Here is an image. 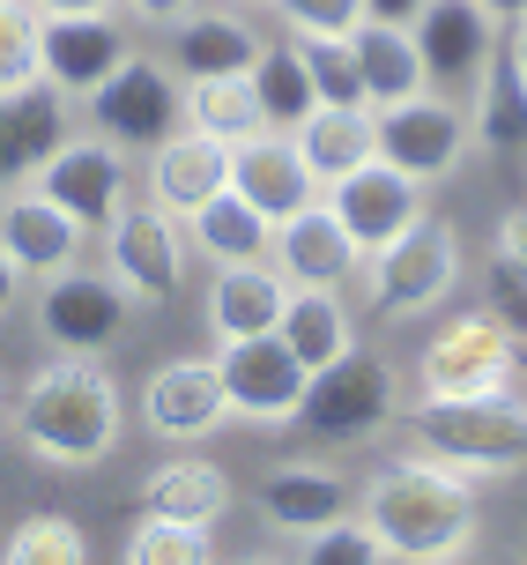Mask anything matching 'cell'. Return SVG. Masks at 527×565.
I'll return each instance as SVG.
<instances>
[{
  "instance_id": "1",
  "label": "cell",
  "mask_w": 527,
  "mask_h": 565,
  "mask_svg": "<svg viewBox=\"0 0 527 565\" xmlns=\"http://www.w3.org/2000/svg\"><path fill=\"white\" fill-rule=\"evenodd\" d=\"M8 424L37 469H97L119 454L127 409H119V380H111L105 350H60L53 365L23 380V395L8 402Z\"/></svg>"
},
{
  "instance_id": "2",
  "label": "cell",
  "mask_w": 527,
  "mask_h": 565,
  "mask_svg": "<svg viewBox=\"0 0 527 565\" xmlns=\"http://www.w3.org/2000/svg\"><path fill=\"white\" fill-rule=\"evenodd\" d=\"M357 513L387 536V551L401 565H453L469 558L483 536V507H475V483L439 469V461H387L379 477H364Z\"/></svg>"
},
{
  "instance_id": "3",
  "label": "cell",
  "mask_w": 527,
  "mask_h": 565,
  "mask_svg": "<svg viewBox=\"0 0 527 565\" xmlns=\"http://www.w3.org/2000/svg\"><path fill=\"white\" fill-rule=\"evenodd\" d=\"M401 424L417 439L423 461H439L453 477H520L527 469V402L505 395H475V402H401Z\"/></svg>"
},
{
  "instance_id": "4",
  "label": "cell",
  "mask_w": 527,
  "mask_h": 565,
  "mask_svg": "<svg viewBox=\"0 0 527 565\" xmlns=\"http://www.w3.org/2000/svg\"><path fill=\"white\" fill-rule=\"evenodd\" d=\"M401 417V380L379 350H349V358H334V365L312 372L305 402H298V431L305 439H327V447H364V439H379L387 424Z\"/></svg>"
},
{
  "instance_id": "5",
  "label": "cell",
  "mask_w": 527,
  "mask_h": 565,
  "mask_svg": "<svg viewBox=\"0 0 527 565\" xmlns=\"http://www.w3.org/2000/svg\"><path fill=\"white\" fill-rule=\"evenodd\" d=\"M364 290H372V312L379 320L439 312L461 290V238H453V224L423 209L401 238H387L379 254H364Z\"/></svg>"
},
{
  "instance_id": "6",
  "label": "cell",
  "mask_w": 527,
  "mask_h": 565,
  "mask_svg": "<svg viewBox=\"0 0 527 565\" xmlns=\"http://www.w3.org/2000/svg\"><path fill=\"white\" fill-rule=\"evenodd\" d=\"M520 335L505 328L491 306L475 312H453L439 335L423 342L417 358V395L431 402H475V395H505L513 387V372H520Z\"/></svg>"
},
{
  "instance_id": "7",
  "label": "cell",
  "mask_w": 527,
  "mask_h": 565,
  "mask_svg": "<svg viewBox=\"0 0 527 565\" xmlns=\"http://www.w3.org/2000/svg\"><path fill=\"white\" fill-rule=\"evenodd\" d=\"M179 97H186V83H171L164 60L127 53L105 83L89 89V113H97V135H111L119 149H135V157H149L164 135H179V127H186Z\"/></svg>"
},
{
  "instance_id": "8",
  "label": "cell",
  "mask_w": 527,
  "mask_h": 565,
  "mask_svg": "<svg viewBox=\"0 0 527 565\" xmlns=\"http://www.w3.org/2000/svg\"><path fill=\"white\" fill-rule=\"evenodd\" d=\"M105 268L119 276V290L135 306H171L186 290V238H179V216L141 201V209H119L105 224Z\"/></svg>"
},
{
  "instance_id": "9",
  "label": "cell",
  "mask_w": 527,
  "mask_h": 565,
  "mask_svg": "<svg viewBox=\"0 0 527 565\" xmlns=\"http://www.w3.org/2000/svg\"><path fill=\"white\" fill-rule=\"evenodd\" d=\"M469 149H475L469 105L445 97V89H423L409 105H387V113H379V157L401 164L409 179H423V186H439L445 171H461Z\"/></svg>"
},
{
  "instance_id": "10",
  "label": "cell",
  "mask_w": 527,
  "mask_h": 565,
  "mask_svg": "<svg viewBox=\"0 0 527 565\" xmlns=\"http://www.w3.org/2000/svg\"><path fill=\"white\" fill-rule=\"evenodd\" d=\"M216 372L230 387V417L246 424H298L312 372L298 365V350L282 335H246V342H216Z\"/></svg>"
},
{
  "instance_id": "11",
  "label": "cell",
  "mask_w": 527,
  "mask_h": 565,
  "mask_svg": "<svg viewBox=\"0 0 527 565\" xmlns=\"http://www.w3.org/2000/svg\"><path fill=\"white\" fill-rule=\"evenodd\" d=\"M141 424L171 439V447H201L230 424V387H223L216 358H171L141 380Z\"/></svg>"
},
{
  "instance_id": "12",
  "label": "cell",
  "mask_w": 527,
  "mask_h": 565,
  "mask_svg": "<svg viewBox=\"0 0 527 565\" xmlns=\"http://www.w3.org/2000/svg\"><path fill=\"white\" fill-rule=\"evenodd\" d=\"M127 290H119V276H97V268H60V276H45V290H37V335L53 342V350H111L119 342V328H127Z\"/></svg>"
},
{
  "instance_id": "13",
  "label": "cell",
  "mask_w": 527,
  "mask_h": 565,
  "mask_svg": "<svg viewBox=\"0 0 527 565\" xmlns=\"http://www.w3.org/2000/svg\"><path fill=\"white\" fill-rule=\"evenodd\" d=\"M417 45H423V67H431V89H445V97H475V83H483V67L498 60V15L483 8V0H431L417 23Z\"/></svg>"
},
{
  "instance_id": "14",
  "label": "cell",
  "mask_w": 527,
  "mask_h": 565,
  "mask_svg": "<svg viewBox=\"0 0 527 565\" xmlns=\"http://www.w3.org/2000/svg\"><path fill=\"white\" fill-rule=\"evenodd\" d=\"M320 201H327L334 216L349 224L357 254H379L387 238H401V231L423 216V179H409V171L387 164V157H372V164L327 179V186H320Z\"/></svg>"
},
{
  "instance_id": "15",
  "label": "cell",
  "mask_w": 527,
  "mask_h": 565,
  "mask_svg": "<svg viewBox=\"0 0 527 565\" xmlns=\"http://www.w3.org/2000/svg\"><path fill=\"white\" fill-rule=\"evenodd\" d=\"M37 186L75 216V224H111L127 209V149L111 135H67L37 164Z\"/></svg>"
},
{
  "instance_id": "16",
  "label": "cell",
  "mask_w": 527,
  "mask_h": 565,
  "mask_svg": "<svg viewBox=\"0 0 527 565\" xmlns=\"http://www.w3.org/2000/svg\"><path fill=\"white\" fill-rule=\"evenodd\" d=\"M83 238H89V224H75L37 179H30V186H8V201H0V246L15 254L23 276L45 282V276H60V268H75V260H83Z\"/></svg>"
},
{
  "instance_id": "17",
  "label": "cell",
  "mask_w": 527,
  "mask_h": 565,
  "mask_svg": "<svg viewBox=\"0 0 527 565\" xmlns=\"http://www.w3.org/2000/svg\"><path fill=\"white\" fill-rule=\"evenodd\" d=\"M230 186L268 216V224H282V216H298V209H312L320 201V171L298 157V141H290V127H260L252 141H238L230 149Z\"/></svg>"
},
{
  "instance_id": "18",
  "label": "cell",
  "mask_w": 527,
  "mask_h": 565,
  "mask_svg": "<svg viewBox=\"0 0 527 565\" xmlns=\"http://www.w3.org/2000/svg\"><path fill=\"white\" fill-rule=\"evenodd\" d=\"M252 507H260V521L276 529V536H312V529H327V521H342V513H357V491L334 477L327 461H276L268 477L252 483Z\"/></svg>"
},
{
  "instance_id": "19",
  "label": "cell",
  "mask_w": 527,
  "mask_h": 565,
  "mask_svg": "<svg viewBox=\"0 0 527 565\" xmlns=\"http://www.w3.org/2000/svg\"><path fill=\"white\" fill-rule=\"evenodd\" d=\"M223 186H230V141L201 135V127H179V135H164L149 149V201L171 209L179 224L194 216L201 201H216Z\"/></svg>"
},
{
  "instance_id": "20",
  "label": "cell",
  "mask_w": 527,
  "mask_h": 565,
  "mask_svg": "<svg viewBox=\"0 0 527 565\" xmlns=\"http://www.w3.org/2000/svg\"><path fill=\"white\" fill-rule=\"evenodd\" d=\"M282 306H290V276L276 260H230L208 282V335L216 342H246V335H276Z\"/></svg>"
},
{
  "instance_id": "21",
  "label": "cell",
  "mask_w": 527,
  "mask_h": 565,
  "mask_svg": "<svg viewBox=\"0 0 527 565\" xmlns=\"http://www.w3.org/2000/svg\"><path fill=\"white\" fill-rule=\"evenodd\" d=\"M268 53V38L238 15V8H194L171 23V67L201 83V75H252Z\"/></svg>"
},
{
  "instance_id": "22",
  "label": "cell",
  "mask_w": 527,
  "mask_h": 565,
  "mask_svg": "<svg viewBox=\"0 0 527 565\" xmlns=\"http://www.w3.org/2000/svg\"><path fill=\"white\" fill-rule=\"evenodd\" d=\"M290 282H349L364 268L357 238H349V224L334 216L327 201H312V209H298V216H282L276 224V254H268Z\"/></svg>"
},
{
  "instance_id": "23",
  "label": "cell",
  "mask_w": 527,
  "mask_h": 565,
  "mask_svg": "<svg viewBox=\"0 0 527 565\" xmlns=\"http://www.w3.org/2000/svg\"><path fill=\"white\" fill-rule=\"evenodd\" d=\"M60 141H67V97L53 83L23 89V97H0V194L30 186Z\"/></svg>"
},
{
  "instance_id": "24",
  "label": "cell",
  "mask_w": 527,
  "mask_h": 565,
  "mask_svg": "<svg viewBox=\"0 0 527 565\" xmlns=\"http://www.w3.org/2000/svg\"><path fill=\"white\" fill-rule=\"evenodd\" d=\"M119 60L127 38L111 30V15H45V83L60 97H89Z\"/></svg>"
},
{
  "instance_id": "25",
  "label": "cell",
  "mask_w": 527,
  "mask_h": 565,
  "mask_svg": "<svg viewBox=\"0 0 527 565\" xmlns=\"http://www.w3.org/2000/svg\"><path fill=\"white\" fill-rule=\"evenodd\" d=\"M349 45H357V67H364V97H372V113H387V105H409L431 89V67H423V45L409 23H379V15H364L349 30Z\"/></svg>"
},
{
  "instance_id": "26",
  "label": "cell",
  "mask_w": 527,
  "mask_h": 565,
  "mask_svg": "<svg viewBox=\"0 0 527 565\" xmlns=\"http://www.w3.org/2000/svg\"><path fill=\"white\" fill-rule=\"evenodd\" d=\"M290 141H298V157H305L312 171H320V186L327 179H342V171H357L379 157V113L372 105H312L298 127H290Z\"/></svg>"
},
{
  "instance_id": "27",
  "label": "cell",
  "mask_w": 527,
  "mask_h": 565,
  "mask_svg": "<svg viewBox=\"0 0 527 565\" xmlns=\"http://www.w3.org/2000/svg\"><path fill=\"white\" fill-rule=\"evenodd\" d=\"M276 335L298 350L305 372H320V365H334V358L357 350V320H349V306H342L334 282H290V306H282Z\"/></svg>"
},
{
  "instance_id": "28",
  "label": "cell",
  "mask_w": 527,
  "mask_h": 565,
  "mask_svg": "<svg viewBox=\"0 0 527 565\" xmlns=\"http://www.w3.org/2000/svg\"><path fill=\"white\" fill-rule=\"evenodd\" d=\"M469 127H475V149L483 157H527V75L513 67L505 45L469 97Z\"/></svg>"
},
{
  "instance_id": "29",
  "label": "cell",
  "mask_w": 527,
  "mask_h": 565,
  "mask_svg": "<svg viewBox=\"0 0 527 565\" xmlns=\"http://www.w3.org/2000/svg\"><path fill=\"white\" fill-rule=\"evenodd\" d=\"M141 513H164V521H186V529H216L230 513V477L216 461H164L141 483Z\"/></svg>"
},
{
  "instance_id": "30",
  "label": "cell",
  "mask_w": 527,
  "mask_h": 565,
  "mask_svg": "<svg viewBox=\"0 0 527 565\" xmlns=\"http://www.w3.org/2000/svg\"><path fill=\"white\" fill-rule=\"evenodd\" d=\"M186 231H194V246L216 260V268H230V260H268V254H276V224H268V216H260V209H252L238 186H223L216 201H201L194 216H186Z\"/></svg>"
},
{
  "instance_id": "31",
  "label": "cell",
  "mask_w": 527,
  "mask_h": 565,
  "mask_svg": "<svg viewBox=\"0 0 527 565\" xmlns=\"http://www.w3.org/2000/svg\"><path fill=\"white\" fill-rule=\"evenodd\" d=\"M179 113H186V127L230 141V149H238V141H252L260 127H276V119H268V105H260V89H252V75H201V83H186Z\"/></svg>"
},
{
  "instance_id": "32",
  "label": "cell",
  "mask_w": 527,
  "mask_h": 565,
  "mask_svg": "<svg viewBox=\"0 0 527 565\" xmlns=\"http://www.w3.org/2000/svg\"><path fill=\"white\" fill-rule=\"evenodd\" d=\"M45 83V15L30 0H0V97Z\"/></svg>"
},
{
  "instance_id": "33",
  "label": "cell",
  "mask_w": 527,
  "mask_h": 565,
  "mask_svg": "<svg viewBox=\"0 0 527 565\" xmlns=\"http://www.w3.org/2000/svg\"><path fill=\"white\" fill-rule=\"evenodd\" d=\"M252 89H260V105H268V119H276V127H298V119L320 105L312 67H305V53H298V38L260 53V67H252Z\"/></svg>"
},
{
  "instance_id": "34",
  "label": "cell",
  "mask_w": 527,
  "mask_h": 565,
  "mask_svg": "<svg viewBox=\"0 0 527 565\" xmlns=\"http://www.w3.org/2000/svg\"><path fill=\"white\" fill-rule=\"evenodd\" d=\"M0 558L8 565H83L89 536H83V521H67V513H23L0 536Z\"/></svg>"
},
{
  "instance_id": "35",
  "label": "cell",
  "mask_w": 527,
  "mask_h": 565,
  "mask_svg": "<svg viewBox=\"0 0 527 565\" xmlns=\"http://www.w3.org/2000/svg\"><path fill=\"white\" fill-rule=\"evenodd\" d=\"M127 558L135 565H208L216 558V529H186V521H164V513H141L135 536H127Z\"/></svg>"
},
{
  "instance_id": "36",
  "label": "cell",
  "mask_w": 527,
  "mask_h": 565,
  "mask_svg": "<svg viewBox=\"0 0 527 565\" xmlns=\"http://www.w3.org/2000/svg\"><path fill=\"white\" fill-rule=\"evenodd\" d=\"M305 565H387V536L364 521V513H342V521H327V529H312V536L290 543Z\"/></svg>"
},
{
  "instance_id": "37",
  "label": "cell",
  "mask_w": 527,
  "mask_h": 565,
  "mask_svg": "<svg viewBox=\"0 0 527 565\" xmlns=\"http://www.w3.org/2000/svg\"><path fill=\"white\" fill-rule=\"evenodd\" d=\"M298 53H305V67H312L320 105H372V97H364L357 45H349V38H298Z\"/></svg>"
},
{
  "instance_id": "38",
  "label": "cell",
  "mask_w": 527,
  "mask_h": 565,
  "mask_svg": "<svg viewBox=\"0 0 527 565\" xmlns=\"http://www.w3.org/2000/svg\"><path fill=\"white\" fill-rule=\"evenodd\" d=\"M483 306L498 312L505 328L520 335V350H527V260H513V254H498V246H491V268H483Z\"/></svg>"
},
{
  "instance_id": "39",
  "label": "cell",
  "mask_w": 527,
  "mask_h": 565,
  "mask_svg": "<svg viewBox=\"0 0 527 565\" xmlns=\"http://www.w3.org/2000/svg\"><path fill=\"white\" fill-rule=\"evenodd\" d=\"M276 15L290 23V38H349L372 8L364 0H276Z\"/></svg>"
},
{
  "instance_id": "40",
  "label": "cell",
  "mask_w": 527,
  "mask_h": 565,
  "mask_svg": "<svg viewBox=\"0 0 527 565\" xmlns=\"http://www.w3.org/2000/svg\"><path fill=\"white\" fill-rule=\"evenodd\" d=\"M201 0H127V15H135V23H157V30H171L179 23V15H194Z\"/></svg>"
},
{
  "instance_id": "41",
  "label": "cell",
  "mask_w": 527,
  "mask_h": 565,
  "mask_svg": "<svg viewBox=\"0 0 527 565\" xmlns=\"http://www.w3.org/2000/svg\"><path fill=\"white\" fill-rule=\"evenodd\" d=\"M15 298H23V268H15V254L0 246V320L15 312Z\"/></svg>"
},
{
  "instance_id": "42",
  "label": "cell",
  "mask_w": 527,
  "mask_h": 565,
  "mask_svg": "<svg viewBox=\"0 0 527 565\" xmlns=\"http://www.w3.org/2000/svg\"><path fill=\"white\" fill-rule=\"evenodd\" d=\"M364 8H372L379 23H417V15L431 8V0H364Z\"/></svg>"
},
{
  "instance_id": "43",
  "label": "cell",
  "mask_w": 527,
  "mask_h": 565,
  "mask_svg": "<svg viewBox=\"0 0 527 565\" xmlns=\"http://www.w3.org/2000/svg\"><path fill=\"white\" fill-rule=\"evenodd\" d=\"M37 15H111V0H37Z\"/></svg>"
},
{
  "instance_id": "44",
  "label": "cell",
  "mask_w": 527,
  "mask_h": 565,
  "mask_svg": "<svg viewBox=\"0 0 527 565\" xmlns=\"http://www.w3.org/2000/svg\"><path fill=\"white\" fill-rule=\"evenodd\" d=\"M505 53H513V67L527 75V15H520V23H505Z\"/></svg>"
},
{
  "instance_id": "45",
  "label": "cell",
  "mask_w": 527,
  "mask_h": 565,
  "mask_svg": "<svg viewBox=\"0 0 527 565\" xmlns=\"http://www.w3.org/2000/svg\"><path fill=\"white\" fill-rule=\"evenodd\" d=\"M483 8H491L498 23H520V15H527V0H483Z\"/></svg>"
},
{
  "instance_id": "46",
  "label": "cell",
  "mask_w": 527,
  "mask_h": 565,
  "mask_svg": "<svg viewBox=\"0 0 527 565\" xmlns=\"http://www.w3.org/2000/svg\"><path fill=\"white\" fill-rule=\"evenodd\" d=\"M0 417H8V387H0Z\"/></svg>"
},
{
  "instance_id": "47",
  "label": "cell",
  "mask_w": 527,
  "mask_h": 565,
  "mask_svg": "<svg viewBox=\"0 0 527 565\" xmlns=\"http://www.w3.org/2000/svg\"><path fill=\"white\" fill-rule=\"evenodd\" d=\"M230 8H260V0H230Z\"/></svg>"
},
{
  "instance_id": "48",
  "label": "cell",
  "mask_w": 527,
  "mask_h": 565,
  "mask_svg": "<svg viewBox=\"0 0 527 565\" xmlns=\"http://www.w3.org/2000/svg\"><path fill=\"white\" fill-rule=\"evenodd\" d=\"M520 558H527V543H520Z\"/></svg>"
}]
</instances>
